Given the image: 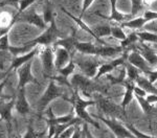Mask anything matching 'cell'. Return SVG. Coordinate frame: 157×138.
<instances>
[{"mask_svg": "<svg viewBox=\"0 0 157 138\" xmlns=\"http://www.w3.org/2000/svg\"><path fill=\"white\" fill-rule=\"evenodd\" d=\"M63 38V34L61 32L57 27L56 21H52V23L48 24V27L41 36L37 37L36 39L32 40V43L35 46H39V45H44V46H48L50 44H54L58 39Z\"/></svg>", "mask_w": 157, "mask_h": 138, "instance_id": "obj_3", "label": "cell"}, {"mask_svg": "<svg viewBox=\"0 0 157 138\" xmlns=\"http://www.w3.org/2000/svg\"><path fill=\"white\" fill-rule=\"evenodd\" d=\"M61 9H62V11H63V13H64L65 15H67V16L69 17V18H71V19L73 20V21H75V23H77V24L78 25V26H80L81 28L83 29V31H85L86 32H88V34H89V35H91V36H92V37L94 38V39H95V40H97V41H98V38L95 37V35H94V34H93L92 29H91L90 27H88V25H87V24H85L84 22L82 21V19H81V18H78V17H75V16H73V15L71 14V13H69V12H68L67 9H65V7L61 6Z\"/></svg>", "mask_w": 157, "mask_h": 138, "instance_id": "obj_27", "label": "cell"}, {"mask_svg": "<svg viewBox=\"0 0 157 138\" xmlns=\"http://www.w3.org/2000/svg\"><path fill=\"white\" fill-rule=\"evenodd\" d=\"M127 63L131 64L135 68H137L139 71L143 72L144 74H147L149 71H151V67L148 64L145 59L138 54L137 51H132L131 54H128L127 56Z\"/></svg>", "mask_w": 157, "mask_h": 138, "instance_id": "obj_11", "label": "cell"}, {"mask_svg": "<svg viewBox=\"0 0 157 138\" xmlns=\"http://www.w3.org/2000/svg\"><path fill=\"white\" fill-rule=\"evenodd\" d=\"M15 109L19 113L20 115H26L30 111L29 104L27 103L26 96H25V89H18V93H17L16 99H15Z\"/></svg>", "mask_w": 157, "mask_h": 138, "instance_id": "obj_16", "label": "cell"}, {"mask_svg": "<svg viewBox=\"0 0 157 138\" xmlns=\"http://www.w3.org/2000/svg\"><path fill=\"white\" fill-rule=\"evenodd\" d=\"M62 96H63L62 88L56 84V81L50 80L47 89L45 90V92L43 93L41 99L38 100V103H37L38 111L39 112L44 111L50 102H52V100H55L56 99H59V97H62Z\"/></svg>", "mask_w": 157, "mask_h": 138, "instance_id": "obj_2", "label": "cell"}, {"mask_svg": "<svg viewBox=\"0 0 157 138\" xmlns=\"http://www.w3.org/2000/svg\"><path fill=\"white\" fill-rule=\"evenodd\" d=\"M133 94L134 95H137V96H140V97H146V91H144L143 89H140L139 87L137 86H134L133 88Z\"/></svg>", "mask_w": 157, "mask_h": 138, "instance_id": "obj_43", "label": "cell"}, {"mask_svg": "<svg viewBox=\"0 0 157 138\" xmlns=\"http://www.w3.org/2000/svg\"><path fill=\"white\" fill-rule=\"evenodd\" d=\"M39 51H40V47L39 46H36L35 48H33L32 50H30V51L26 52V54H22V56L15 57V59L12 61L11 66H10L9 68H7V71H9L10 73H11L13 70H16V69L20 68V67H21L23 64H25V63L32 61L33 58L36 56V54Z\"/></svg>", "mask_w": 157, "mask_h": 138, "instance_id": "obj_13", "label": "cell"}, {"mask_svg": "<svg viewBox=\"0 0 157 138\" xmlns=\"http://www.w3.org/2000/svg\"><path fill=\"white\" fill-rule=\"evenodd\" d=\"M123 84L125 85V87H126V92H125V94H124V99H123V100H121L120 106L125 110L126 107H128L133 99V96H134L133 88L135 85H134V83H132V82H129L128 80H125Z\"/></svg>", "mask_w": 157, "mask_h": 138, "instance_id": "obj_22", "label": "cell"}, {"mask_svg": "<svg viewBox=\"0 0 157 138\" xmlns=\"http://www.w3.org/2000/svg\"><path fill=\"white\" fill-rule=\"evenodd\" d=\"M83 131H84V133H85L86 138H94V137L92 136V134L90 133L89 130H88V125H87V124H84V128H83Z\"/></svg>", "mask_w": 157, "mask_h": 138, "instance_id": "obj_47", "label": "cell"}, {"mask_svg": "<svg viewBox=\"0 0 157 138\" xmlns=\"http://www.w3.org/2000/svg\"><path fill=\"white\" fill-rule=\"evenodd\" d=\"M14 22L15 23H18V22H26V23L34 25V26L38 27V28H46L47 27V24L44 22L42 16H40V15L38 14L35 7L29 9V11H24L20 15L16 14L14 16Z\"/></svg>", "mask_w": 157, "mask_h": 138, "instance_id": "obj_4", "label": "cell"}, {"mask_svg": "<svg viewBox=\"0 0 157 138\" xmlns=\"http://www.w3.org/2000/svg\"><path fill=\"white\" fill-rule=\"evenodd\" d=\"M15 106V95L9 103L0 102V119L6 120L9 134L12 133V110Z\"/></svg>", "mask_w": 157, "mask_h": 138, "instance_id": "obj_12", "label": "cell"}, {"mask_svg": "<svg viewBox=\"0 0 157 138\" xmlns=\"http://www.w3.org/2000/svg\"><path fill=\"white\" fill-rule=\"evenodd\" d=\"M136 35L138 37V40L141 42H148V43L155 44L157 41V36L155 32H136Z\"/></svg>", "mask_w": 157, "mask_h": 138, "instance_id": "obj_33", "label": "cell"}, {"mask_svg": "<svg viewBox=\"0 0 157 138\" xmlns=\"http://www.w3.org/2000/svg\"><path fill=\"white\" fill-rule=\"evenodd\" d=\"M56 59L54 60L55 63V68L57 69V71L66 65V63L69 62L70 58H71V54H70L69 51H67L65 48L63 47H57L56 48Z\"/></svg>", "mask_w": 157, "mask_h": 138, "instance_id": "obj_19", "label": "cell"}, {"mask_svg": "<svg viewBox=\"0 0 157 138\" xmlns=\"http://www.w3.org/2000/svg\"><path fill=\"white\" fill-rule=\"evenodd\" d=\"M75 49L83 54H89V56H95V50L97 45L90 42H77L75 46Z\"/></svg>", "mask_w": 157, "mask_h": 138, "instance_id": "obj_25", "label": "cell"}, {"mask_svg": "<svg viewBox=\"0 0 157 138\" xmlns=\"http://www.w3.org/2000/svg\"><path fill=\"white\" fill-rule=\"evenodd\" d=\"M73 56H75V54H71V58H70L69 62H68L63 68H61L57 71L61 76L65 77L66 80L71 74H73V72H75V61H73Z\"/></svg>", "mask_w": 157, "mask_h": 138, "instance_id": "obj_29", "label": "cell"}, {"mask_svg": "<svg viewBox=\"0 0 157 138\" xmlns=\"http://www.w3.org/2000/svg\"><path fill=\"white\" fill-rule=\"evenodd\" d=\"M121 51H124V49L121 46L113 47V46H108V45H97L95 56L109 58V57H113L114 54Z\"/></svg>", "mask_w": 157, "mask_h": 138, "instance_id": "obj_20", "label": "cell"}, {"mask_svg": "<svg viewBox=\"0 0 157 138\" xmlns=\"http://www.w3.org/2000/svg\"><path fill=\"white\" fill-rule=\"evenodd\" d=\"M95 104H98V106H100L101 109L103 110L106 114H109L111 116H115V117H121L125 114V110L123 109L121 106H117V105L113 104L112 102H110L107 99H104V97H100Z\"/></svg>", "mask_w": 157, "mask_h": 138, "instance_id": "obj_10", "label": "cell"}, {"mask_svg": "<svg viewBox=\"0 0 157 138\" xmlns=\"http://www.w3.org/2000/svg\"><path fill=\"white\" fill-rule=\"evenodd\" d=\"M70 86L73 90H81L83 93L88 95V92H91L95 90V84L94 81H91L89 77L85 76L84 74L81 73H75L71 77V82H70Z\"/></svg>", "mask_w": 157, "mask_h": 138, "instance_id": "obj_7", "label": "cell"}, {"mask_svg": "<svg viewBox=\"0 0 157 138\" xmlns=\"http://www.w3.org/2000/svg\"><path fill=\"white\" fill-rule=\"evenodd\" d=\"M75 32H77V31L75 28H71V35L70 36L58 39L54 43V49H56L57 47H63L67 51H69L70 54H73L72 50H75V46L78 42V39L75 37Z\"/></svg>", "mask_w": 157, "mask_h": 138, "instance_id": "obj_15", "label": "cell"}, {"mask_svg": "<svg viewBox=\"0 0 157 138\" xmlns=\"http://www.w3.org/2000/svg\"><path fill=\"white\" fill-rule=\"evenodd\" d=\"M42 18L47 25L49 23H52V21H55V15H54V11H52V6L48 0H46V1L44 2Z\"/></svg>", "mask_w": 157, "mask_h": 138, "instance_id": "obj_30", "label": "cell"}, {"mask_svg": "<svg viewBox=\"0 0 157 138\" xmlns=\"http://www.w3.org/2000/svg\"><path fill=\"white\" fill-rule=\"evenodd\" d=\"M156 99H157V97H156V94H149V96L147 97L146 100L148 103H150V104H155L156 103Z\"/></svg>", "mask_w": 157, "mask_h": 138, "instance_id": "obj_46", "label": "cell"}, {"mask_svg": "<svg viewBox=\"0 0 157 138\" xmlns=\"http://www.w3.org/2000/svg\"><path fill=\"white\" fill-rule=\"evenodd\" d=\"M35 47L36 46L30 41H29V42H26V43H24L22 46H11V45H10L7 50L11 52L13 56L18 57L19 54H26V52H29V50H32L33 48H35Z\"/></svg>", "mask_w": 157, "mask_h": 138, "instance_id": "obj_28", "label": "cell"}, {"mask_svg": "<svg viewBox=\"0 0 157 138\" xmlns=\"http://www.w3.org/2000/svg\"><path fill=\"white\" fill-rule=\"evenodd\" d=\"M134 50L137 51L138 54L145 59V61L148 63L150 66H152L153 68H155L156 65H157V56H156V52L154 51L153 49L150 48L148 45L140 43L134 48Z\"/></svg>", "mask_w": 157, "mask_h": 138, "instance_id": "obj_14", "label": "cell"}, {"mask_svg": "<svg viewBox=\"0 0 157 138\" xmlns=\"http://www.w3.org/2000/svg\"><path fill=\"white\" fill-rule=\"evenodd\" d=\"M70 104L73 105V108H75V112L77 114V116L80 118L82 121H85L86 124H90L92 125H94L97 129H100V125L95 121L94 119H92V117L90 116V114H88L87 111H86V108L89 107V106H94L95 102L94 100H85L82 99L80 97V95L78 93V90H75V93H73L71 99H67Z\"/></svg>", "mask_w": 157, "mask_h": 138, "instance_id": "obj_1", "label": "cell"}, {"mask_svg": "<svg viewBox=\"0 0 157 138\" xmlns=\"http://www.w3.org/2000/svg\"><path fill=\"white\" fill-rule=\"evenodd\" d=\"M38 1H40V0H20L19 7H18V9H17V15H20L21 13L26 11L29 6H32L33 4H35Z\"/></svg>", "mask_w": 157, "mask_h": 138, "instance_id": "obj_36", "label": "cell"}, {"mask_svg": "<svg viewBox=\"0 0 157 138\" xmlns=\"http://www.w3.org/2000/svg\"><path fill=\"white\" fill-rule=\"evenodd\" d=\"M9 138H19V136H17V135H12L10 134V137Z\"/></svg>", "mask_w": 157, "mask_h": 138, "instance_id": "obj_50", "label": "cell"}, {"mask_svg": "<svg viewBox=\"0 0 157 138\" xmlns=\"http://www.w3.org/2000/svg\"><path fill=\"white\" fill-rule=\"evenodd\" d=\"M135 83H136V85H137V87L143 89L144 91H146V93L157 94V89H156L155 85L149 82V80L147 79L146 76H140V75H139L137 79H136Z\"/></svg>", "mask_w": 157, "mask_h": 138, "instance_id": "obj_23", "label": "cell"}, {"mask_svg": "<svg viewBox=\"0 0 157 138\" xmlns=\"http://www.w3.org/2000/svg\"><path fill=\"white\" fill-rule=\"evenodd\" d=\"M93 1H94V0H83V4H82V12H81L80 17H78V18L82 19V17L84 16V14H85L86 12H87V9H89L91 4L93 3Z\"/></svg>", "mask_w": 157, "mask_h": 138, "instance_id": "obj_39", "label": "cell"}, {"mask_svg": "<svg viewBox=\"0 0 157 138\" xmlns=\"http://www.w3.org/2000/svg\"><path fill=\"white\" fill-rule=\"evenodd\" d=\"M93 32V34L95 35V37L98 38V43L100 45H107L105 41H103V37H108L111 34V26L109 25H98V26L91 28Z\"/></svg>", "mask_w": 157, "mask_h": 138, "instance_id": "obj_24", "label": "cell"}, {"mask_svg": "<svg viewBox=\"0 0 157 138\" xmlns=\"http://www.w3.org/2000/svg\"><path fill=\"white\" fill-rule=\"evenodd\" d=\"M32 61L25 63L22 65L20 68H18V76H19V82H18V88L17 89H22L25 88L26 84L33 83V84H38V81L34 77V75L32 74Z\"/></svg>", "mask_w": 157, "mask_h": 138, "instance_id": "obj_9", "label": "cell"}, {"mask_svg": "<svg viewBox=\"0 0 157 138\" xmlns=\"http://www.w3.org/2000/svg\"><path fill=\"white\" fill-rule=\"evenodd\" d=\"M111 37H113L114 39L118 40V41H123L126 38V34L124 32L123 28H121L120 26L117 27H111Z\"/></svg>", "mask_w": 157, "mask_h": 138, "instance_id": "obj_37", "label": "cell"}, {"mask_svg": "<svg viewBox=\"0 0 157 138\" xmlns=\"http://www.w3.org/2000/svg\"><path fill=\"white\" fill-rule=\"evenodd\" d=\"M126 129L128 130L129 132L131 133V134L133 135L135 138H155L154 136H148V135H146V134H144V133H141V132H139L137 129H136L135 127H134L133 125H131V124H126Z\"/></svg>", "mask_w": 157, "mask_h": 138, "instance_id": "obj_35", "label": "cell"}, {"mask_svg": "<svg viewBox=\"0 0 157 138\" xmlns=\"http://www.w3.org/2000/svg\"><path fill=\"white\" fill-rule=\"evenodd\" d=\"M137 41H138V37H137V35H136V32L132 31L131 34H129L128 36H126V38L123 40V41H120V44H121V48L125 50L129 46L132 47Z\"/></svg>", "mask_w": 157, "mask_h": 138, "instance_id": "obj_32", "label": "cell"}, {"mask_svg": "<svg viewBox=\"0 0 157 138\" xmlns=\"http://www.w3.org/2000/svg\"><path fill=\"white\" fill-rule=\"evenodd\" d=\"M143 18L147 19L149 22L154 21V20L157 18V14H156V12H154V11H146L143 15Z\"/></svg>", "mask_w": 157, "mask_h": 138, "instance_id": "obj_41", "label": "cell"}, {"mask_svg": "<svg viewBox=\"0 0 157 138\" xmlns=\"http://www.w3.org/2000/svg\"><path fill=\"white\" fill-rule=\"evenodd\" d=\"M19 2H20V0H2L1 6H10L14 7V9H18V7H19Z\"/></svg>", "mask_w": 157, "mask_h": 138, "instance_id": "obj_40", "label": "cell"}, {"mask_svg": "<svg viewBox=\"0 0 157 138\" xmlns=\"http://www.w3.org/2000/svg\"><path fill=\"white\" fill-rule=\"evenodd\" d=\"M116 1H117V0H110V4H111V15L110 16L105 17V16H102V15H101V17L104 19L109 20V21H115L120 24L125 21H128V20L132 19L129 14L125 15V14H123V13H120L117 9H116Z\"/></svg>", "mask_w": 157, "mask_h": 138, "instance_id": "obj_18", "label": "cell"}, {"mask_svg": "<svg viewBox=\"0 0 157 138\" xmlns=\"http://www.w3.org/2000/svg\"><path fill=\"white\" fill-rule=\"evenodd\" d=\"M145 75H146V77H149V79H148L149 82L155 85V83L157 81V72H156V70H151V71H149L148 73L145 74Z\"/></svg>", "mask_w": 157, "mask_h": 138, "instance_id": "obj_42", "label": "cell"}, {"mask_svg": "<svg viewBox=\"0 0 157 138\" xmlns=\"http://www.w3.org/2000/svg\"><path fill=\"white\" fill-rule=\"evenodd\" d=\"M111 138H115V137L114 136H111Z\"/></svg>", "mask_w": 157, "mask_h": 138, "instance_id": "obj_51", "label": "cell"}, {"mask_svg": "<svg viewBox=\"0 0 157 138\" xmlns=\"http://www.w3.org/2000/svg\"><path fill=\"white\" fill-rule=\"evenodd\" d=\"M92 116L94 117V118L102 120L104 124L113 132V134H115L116 138H135L123 125L117 122L115 119L105 118V117H102V116H100V115H92Z\"/></svg>", "mask_w": 157, "mask_h": 138, "instance_id": "obj_8", "label": "cell"}, {"mask_svg": "<svg viewBox=\"0 0 157 138\" xmlns=\"http://www.w3.org/2000/svg\"><path fill=\"white\" fill-rule=\"evenodd\" d=\"M14 24V16H12L9 12L0 13V37L9 34Z\"/></svg>", "mask_w": 157, "mask_h": 138, "instance_id": "obj_17", "label": "cell"}, {"mask_svg": "<svg viewBox=\"0 0 157 138\" xmlns=\"http://www.w3.org/2000/svg\"><path fill=\"white\" fill-rule=\"evenodd\" d=\"M136 99H137L139 106L141 107V109H143L144 113L146 114L147 117H155V113H156V109L155 107L153 106L152 104L150 103H148L146 100V97H140V96H137V95H135Z\"/></svg>", "mask_w": 157, "mask_h": 138, "instance_id": "obj_26", "label": "cell"}, {"mask_svg": "<svg viewBox=\"0 0 157 138\" xmlns=\"http://www.w3.org/2000/svg\"><path fill=\"white\" fill-rule=\"evenodd\" d=\"M23 138H38L37 136V134L34 132V130H33V128L29 127V129H27V132L25 133V135H24V137Z\"/></svg>", "mask_w": 157, "mask_h": 138, "instance_id": "obj_44", "label": "cell"}, {"mask_svg": "<svg viewBox=\"0 0 157 138\" xmlns=\"http://www.w3.org/2000/svg\"><path fill=\"white\" fill-rule=\"evenodd\" d=\"M126 66V74H127V80L129 82H132V83H135L136 79L140 75V71L135 68L134 66H132L131 64H129V63L126 62L125 64H124Z\"/></svg>", "mask_w": 157, "mask_h": 138, "instance_id": "obj_31", "label": "cell"}, {"mask_svg": "<svg viewBox=\"0 0 157 138\" xmlns=\"http://www.w3.org/2000/svg\"><path fill=\"white\" fill-rule=\"evenodd\" d=\"M148 20L143 18V17H137V18H132L130 20H128V21H125L123 22V23H121L120 27L121 28H124V27H126V28H130L132 29V31H138V29L143 28L144 26H145V24L148 23Z\"/></svg>", "mask_w": 157, "mask_h": 138, "instance_id": "obj_21", "label": "cell"}, {"mask_svg": "<svg viewBox=\"0 0 157 138\" xmlns=\"http://www.w3.org/2000/svg\"><path fill=\"white\" fill-rule=\"evenodd\" d=\"M9 46V35H4L0 38V51H6Z\"/></svg>", "mask_w": 157, "mask_h": 138, "instance_id": "obj_38", "label": "cell"}, {"mask_svg": "<svg viewBox=\"0 0 157 138\" xmlns=\"http://www.w3.org/2000/svg\"><path fill=\"white\" fill-rule=\"evenodd\" d=\"M82 136V130L78 125H75V131L72 132L71 138H81Z\"/></svg>", "mask_w": 157, "mask_h": 138, "instance_id": "obj_45", "label": "cell"}, {"mask_svg": "<svg viewBox=\"0 0 157 138\" xmlns=\"http://www.w3.org/2000/svg\"><path fill=\"white\" fill-rule=\"evenodd\" d=\"M73 61H75V66H78L82 70V74H84L87 77L94 76L98 67L103 63H105L104 61L97 59H77V58H75V56H73Z\"/></svg>", "mask_w": 157, "mask_h": 138, "instance_id": "obj_5", "label": "cell"}, {"mask_svg": "<svg viewBox=\"0 0 157 138\" xmlns=\"http://www.w3.org/2000/svg\"><path fill=\"white\" fill-rule=\"evenodd\" d=\"M41 60L43 66V75L45 79L52 80L56 75L54 63V48L46 47L41 51Z\"/></svg>", "mask_w": 157, "mask_h": 138, "instance_id": "obj_6", "label": "cell"}, {"mask_svg": "<svg viewBox=\"0 0 157 138\" xmlns=\"http://www.w3.org/2000/svg\"><path fill=\"white\" fill-rule=\"evenodd\" d=\"M9 79H10V76L7 77V79L0 82V96H2V90L4 89V86H6V85L7 84V82H9Z\"/></svg>", "mask_w": 157, "mask_h": 138, "instance_id": "obj_49", "label": "cell"}, {"mask_svg": "<svg viewBox=\"0 0 157 138\" xmlns=\"http://www.w3.org/2000/svg\"><path fill=\"white\" fill-rule=\"evenodd\" d=\"M144 9V0H131V13L129 15L131 18H135V16Z\"/></svg>", "mask_w": 157, "mask_h": 138, "instance_id": "obj_34", "label": "cell"}, {"mask_svg": "<svg viewBox=\"0 0 157 138\" xmlns=\"http://www.w3.org/2000/svg\"><path fill=\"white\" fill-rule=\"evenodd\" d=\"M10 75H11V73H10L7 70H4V71H1V70H0V81H3V80L7 79Z\"/></svg>", "mask_w": 157, "mask_h": 138, "instance_id": "obj_48", "label": "cell"}]
</instances>
